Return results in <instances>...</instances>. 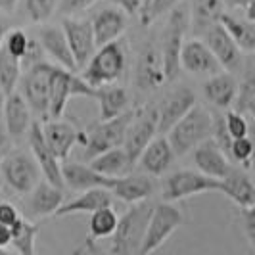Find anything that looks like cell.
I'll return each mask as SVG.
<instances>
[{
	"label": "cell",
	"mask_w": 255,
	"mask_h": 255,
	"mask_svg": "<svg viewBox=\"0 0 255 255\" xmlns=\"http://www.w3.org/2000/svg\"><path fill=\"white\" fill-rule=\"evenodd\" d=\"M153 202L142 200L128 207L127 211L117 219V227L112 234V248L114 255H138L142 238L152 215Z\"/></svg>",
	"instance_id": "cell-1"
},
{
	"label": "cell",
	"mask_w": 255,
	"mask_h": 255,
	"mask_svg": "<svg viewBox=\"0 0 255 255\" xmlns=\"http://www.w3.org/2000/svg\"><path fill=\"white\" fill-rule=\"evenodd\" d=\"M165 134L175 152V157L186 155L200 142H204L213 134V114L194 104Z\"/></svg>",
	"instance_id": "cell-2"
},
{
	"label": "cell",
	"mask_w": 255,
	"mask_h": 255,
	"mask_svg": "<svg viewBox=\"0 0 255 255\" xmlns=\"http://www.w3.org/2000/svg\"><path fill=\"white\" fill-rule=\"evenodd\" d=\"M127 67V52L123 42L117 38L108 44L98 46L94 54L90 56L87 65L81 69V77L89 83L90 87H104V85H112L119 77L123 75Z\"/></svg>",
	"instance_id": "cell-3"
},
{
	"label": "cell",
	"mask_w": 255,
	"mask_h": 255,
	"mask_svg": "<svg viewBox=\"0 0 255 255\" xmlns=\"http://www.w3.org/2000/svg\"><path fill=\"white\" fill-rule=\"evenodd\" d=\"M134 115V108L127 112L115 115L112 119H100L98 125L90 128L87 134H79V142L83 144V159H92L94 155L106 152L110 148H117V146H123L125 140V132Z\"/></svg>",
	"instance_id": "cell-4"
},
{
	"label": "cell",
	"mask_w": 255,
	"mask_h": 255,
	"mask_svg": "<svg viewBox=\"0 0 255 255\" xmlns=\"http://www.w3.org/2000/svg\"><path fill=\"white\" fill-rule=\"evenodd\" d=\"M0 177L12 192L25 196L40 180L42 173L33 153L19 148H10L0 155Z\"/></svg>",
	"instance_id": "cell-5"
},
{
	"label": "cell",
	"mask_w": 255,
	"mask_h": 255,
	"mask_svg": "<svg viewBox=\"0 0 255 255\" xmlns=\"http://www.w3.org/2000/svg\"><path fill=\"white\" fill-rule=\"evenodd\" d=\"M167 13H169V17H167V25L163 31V38H161L163 42H161L159 50H161V60H163L165 81H175L180 69V48H182L186 33L190 29V10L179 2Z\"/></svg>",
	"instance_id": "cell-6"
},
{
	"label": "cell",
	"mask_w": 255,
	"mask_h": 255,
	"mask_svg": "<svg viewBox=\"0 0 255 255\" xmlns=\"http://www.w3.org/2000/svg\"><path fill=\"white\" fill-rule=\"evenodd\" d=\"M50 69L52 64L40 60L37 64L29 65L19 77V94L25 98L31 108V114L40 117V121L50 119L48 106H50Z\"/></svg>",
	"instance_id": "cell-7"
},
{
	"label": "cell",
	"mask_w": 255,
	"mask_h": 255,
	"mask_svg": "<svg viewBox=\"0 0 255 255\" xmlns=\"http://www.w3.org/2000/svg\"><path fill=\"white\" fill-rule=\"evenodd\" d=\"M73 96L92 98V96H94V87H90L83 77L77 75V71H69V69L62 67V65L52 64L48 117H50V119L62 117L65 112V108H67V102H69Z\"/></svg>",
	"instance_id": "cell-8"
},
{
	"label": "cell",
	"mask_w": 255,
	"mask_h": 255,
	"mask_svg": "<svg viewBox=\"0 0 255 255\" xmlns=\"http://www.w3.org/2000/svg\"><path fill=\"white\" fill-rule=\"evenodd\" d=\"M180 225H182V213L171 202L153 204L152 215H150L148 227L144 232L138 255H148L159 250Z\"/></svg>",
	"instance_id": "cell-9"
},
{
	"label": "cell",
	"mask_w": 255,
	"mask_h": 255,
	"mask_svg": "<svg viewBox=\"0 0 255 255\" xmlns=\"http://www.w3.org/2000/svg\"><path fill=\"white\" fill-rule=\"evenodd\" d=\"M221 180L207 177L200 171H175L163 179L161 196L165 202H179L204 192H219Z\"/></svg>",
	"instance_id": "cell-10"
},
{
	"label": "cell",
	"mask_w": 255,
	"mask_h": 255,
	"mask_svg": "<svg viewBox=\"0 0 255 255\" xmlns=\"http://www.w3.org/2000/svg\"><path fill=\"white\" fill-rule=\"evenodd\" d=\"M155 134H157V104L134 108V115L128 123L123 140V148L132 163H136L140 152Z\"/></svg>",
	"instance_id": "cell-11"
},
{
	"label": "cell",
	"mask_w": 255,
	"mask_h": 255,
	"mask_svg": "<svg viewBox=\"0 0 255 255\" xmlns=\"http://www.w3.org/2000/svg\"><path fill=\"white\" fill-rule=\"evenodd\" d=\"M202 40L207 44V48L213 52L215 60L223 69H227L229 73H238L244 69V50L232 40L229 33L225 31V27L221 23L207 27L204 33L200 35Z\"/></svg>",
	"instance_id": "cell-12"
},
{
	"label": "cell",
	"mask_w": 255,
	"mask_h": 255,
	"mask_svg": "<svg viewBox=\"0 0 255 255\" xmlns=\"http://www.w3.org/2000/svg\"><path fill=\"white\" fill-rule=\"evenodd\" d=\"M134 83L140 92H153L165 83L161 50L153 40H146L138 50Z\"/></svg>",
	"instance_id": "cell-13"
},
{
	"label": "cell",
	"mask_w": 255,
	"mask_h": 255,
	"mask_svg": "<svg viewBox=\"0 0 255 255\" xmlns=\"http://www.w3.org/2000/svg\"><path fill=\"white\" fill-rule=\"evenodd\" d=\"M62 204H64V188H58L46 179H40L25 194L23 217L31 219V221L48 217V215H54L56 209Z\"/></svg>",
	"instance_id": "cell-14"
},
{
	"label": "cell",
	"mask_w": 255,
	"mask_h": 255,
	"mask_svg": "<svg viewBox=\"0 0 255 255\" xmlns=\"http://www.w3.org/2000/svg\"><path fill=\"white\" fill-rule=\"evenodd\" d=\"M62 29H64V35L67 38V44L71 48V54L75 58L77 67L81 71L96 50L90 19H77L73 15H65L64 21H62Z\"/></svg>",
	"instance_id": "cell-15"
},
{
	"label": "cell",
	"mask_w": 255,
	"mask_h": 255,
	"mask_svg": "<svg viewBox=\"0 0 255 255\" xmlns=\"http://www.w3.org/2000/svg\"><path fill=\"white\" fill-rule=\"evenodd\" d=\"M27 142H29V148L31 153L35 155L38 167H40V173H42V179H46L48 182H52L54 186L58 188H64V180H62V163L60 159L56 157V153L50 150V146L46 144L44 136H42V128H40V121L31 123L29 132H27Z\"/></svg>",
	"instance_id": "cell-16"
},
{
	"label": "cell",
	"mask_w": 255,
	"mask_h": 255,
	"mask_svg": "<svg viewBox=\"0 0 255 255\" xmlns=\"http://www.w3.org/2000/svg\"><path fill=\"white\" fill-rule=\"evenodd\" d=\"M194 104H196V94L192 89L180 85L171 90L165 98L157 104V134H165Z\"/></svg>",
	"instance_id": "cell-17"
},
{
	"label": "cell",
	"mask_w": 255,
	"mask_h": 255,
	"mask_svg": "<svg viewBox=\"0 0 255 255\" xmlns=\"http://www.w3.org/2000/svg\"><path fill=\"white\" fill-rule=\"evenodd\" d=\"M180 69L188 71L192 75H215L223 71V67L215 60L213 52L207 48L202 38H192L182 44L179 56Z\"/></svg>",
	"instance_id": "cell-18"
},
{
	"label": "cell",
	"mask_w": 255,
	"mask_h": 255,
	"mask_svg": "<svg viewBox=\"0 0 255 255\" xmlns=\"http://www.w3.org/2000/svg\"><path fill=\"white\" fill-rule=\"evenodd\" d=\"M127 13L123 12L119 6H106L102 10H98L90 19L96 48L112 42V40H117L127 31Z\"/></svg>",
	"instance_id": "cell-19"
},
{
	"label": "cell",
	"mask_w": 255,
	"mask_h": 255,
	"mask_svg": "<svg viewBox=\"0 0 255 255\" xmlns=\"http://www.w3.org/2000/svg\"><path fill=\"white\" fill-rule=\"evenodd\" d=\"M108 190L112 192L114 198L125 204H136V202L152 198L155 184L152 177L146 173H127L123 177H115L110 180Z\"/></svg>",
	"instance_id": "cell-20"
},
{
	"label": "cell",
	"mask_w": 255,
	"mask_h": 255,
	"mask_svg": "<svg viewBox=\"0 0 255 255\" xmlns=\"http://www.w3.org/2000/svg\"><path fill=\"white\" fill-rule=\"evenodd\" d=\"M173 159H175V152L167 140V136L165 134H155L140 152L136 163L140 165L142 173H146L150 177H161L171 167Z\"/></svg>",
	"instance_id": "cell-21"
},
{
	"label": "cell",
	"mask_w": 255,
	"mask_h": 255,
	"mask_svg": "<svg viewBox=\"0 0 255 255\" xmlns=\"http://www.w3.org/2000/svg\"><path fill=\"white\" fill-rule=\"evenodd\" d=\"M4 117H6V127H8L12 142L25 138L29 127L33 123V114L25 98L17 90L4 94Z\"/></svg>",
	"instance_id": "cell-22"
},
{
	"label": "cell",
	"mask_w": 255,
	"mask_h": 255,
	"mask_svg": "<svg viewBox=\"0 0 255 255\" xmlns=\"http://www.w3.org/2000/svg\"><path fill=\"white\" fill-rule=\"evenodd\" d=\"M219 192H223L227 198H230L240 209L244 207H254L255 205V186L252 177L248 175V169L240 167H230V171L221 179Z\"/></svg>",
	"instance_id": "cell-23"
},
{
	"label": "cell",
	"mask_w": 255,
	"mask_h": 255,
	"mask_svg": "<svg viewBox=\"0 0 255 255\" xmlns=\"http://www.w3.org/2000/svg\"><path fill=\"white\" fill-rule=\"evenodd\" d=\"M194 163H196L200 173L219 180L223 179L230 171V167L234 165V163H230V159L225 155V152L219 148V144L211 136L205 138L204 142H200L194 148Z\"/></svg>",
	"instance_id": "cell-24"
},
{
	"label": "cell",
	"mask_w": 255,
	"mask_h": 255,
	"mask_svg": "<svg viewBox=\"0 0 255 255\" xmlns=\"http://www.w3.org/2000/svg\"><path fill=\"white\" fill-rule=\"evenodd\" d=\"M40 128H42V136H44L46 144L50 146V150L56 153V157L60 161H64L65 157L69 155L73 146L79 142V134H81L71 123L62 121L60 117L42 121Z\"/></svg>",
	"instance_id": "cell-25"
},
{
	"label": "cell",
	"mask_w": 255,
	"mask_h": 255,
	"mask_svg": "<svg viewBox=\"0 0 255 255\" xmlns=\"http://www.w3.org/2000/svg\"><path fill=\"white\" fill-rule=\"evenodd\" d=\"M38 44H40L42 52L48 54L58 65H62L69 71H79L62 27L44 25L38 31Z\"/></svg>",
	"instance_id": "cell-26"
},
{
	"label": "cell",
	"mask_w": 255,
	"mask_h": 255,
	"mask_svg": "<svg viewBox=\"0 0 255 255\" xmlns=\"http://www.w3.org/2000/svg\"><path fill=\"white\" fill-rule=\"evenodd\" d=\"M62 180H64V188H71V190L83 192L89 190V188H98L104 186L108 188L110 186V180L108 177L100 175L98 171H94L90 165L85 163H79V161H65L62 163Z\"/></svg>",
	"instance_id": "cell-27"
},
{
	"label": "cell",
	"mask_w": 255,
	"mask_h": 255,
	"mask_svg": "<svg viewBox=\"0 0 255 255\" xmlns=\"http://www.w3.org/2000/svg\"><path fill=\"white\" fill-rule=\"evenodd\" d=\"M238 90V81L234 73L219 71L215 75H209V79L204 83V96L205 100L215 106L217 110H229L232 108L234 96Z\"/></svg>",
	"instance_id": "cell-28"
},
{
	"label": "cell",
	"mask_w": 255,
	"mask_h": 255,
	"mask_svg": "<svg viewBox=\"0 0 255 255\" xmlns=\"http://www.w3.org/2000/svg\"><path fill=\"white\" fill-rule=\"evenodd\" d=\"M106 205H114V196L108 188L98 186V188L83 190V194H79L75 200L64 202L56 209L54 215L64 217V215H75V213H92Z\"/></svg>",
	"instance_id": "cell-29"
},
{
	"label": "cell",
	"mask_w": 255,
	"mask_h": 255,
	"mask_svg": "<svg viewBox=\"0 0 255 255\" xmlns=\"http://www.w3.org/2000/svg\"><path fill=\"white\" fill-rule=\"evenodd\" d=\"M89 165L104 177L115 179V177H123V175L130 173L134 163L130 161L125 148L117 146V148H110L106 152L94 155L92 159H89Z\"/></svg>",
	"instance_id": "cell-30"
},
{
	"label": "cell",
	"mask_w": 255,
	"mask_h": 255,
	"mask_svg": "<svg viewBox=\"0 0 255 255\" xmlns=\"http://www.w3.org/2000/svg\"><path fill=\"white\" fill-rule=\"evenodd\" d=\"M100 106V119H112L115 115L123 114L128 110V92L125 87H96L92 96Z\"/></svg>",
	"instance_id": "cell-31"
},
{
	"label": "cell",
	"mask_w": 255,
	"mask_h": 255,
	"mask_svg": "<svg viewBox=\"0 0 255 255\" xmlns=\"http://www.w3.org/2000/svg\"><path fill=\"white\" fill-rule=\"evenodd\" d=\"M219 23L225 27V31L244 52L252 54L255 50V21L248 19V17H238V15H232L229 12H223L219 17Z\"/></svg>",
	"instance_id": "cell-32"
},
{
	"label": "cell",
	"mask_w": 255,
	"mask_h": 255,
	"mask_svg": "<svg viewBox=\"0 0 255 255\" xmlns=\"http://www.w3.org/2000/svg\"><path fill=\"white\" fill-rule=\"evenodd\" d=\"M117 213H115L114 205H106L96 211L90 213V223H89V238L85 244V250L90 252L94 250V242L102 240V238H110L114 234L115 227H117Z\"/></svg>",
	"instance_id": "cell-33"
},
{
	"label": "cell",
	"mask_w": 255,
	"mask_h": 255,
	"mask_svg": "<svg viewBox=\"0 0 255 255\" xmlns=\"http://www.w3.org/2000/svg\"><path fill=\"white\" fill-rule=\"evenodd\" d=\"M190 12V27L196 35H202L207 27L219 23L221 13L225 12V0H194Z\"/></svg>",
	"instance_id": "cell-34"
},
{
	"label": "cell",
	"mask_w": 255,
	"mask_h": 255,
	"mask_svg": "<svg viewBox=\"0 0 255 255\" xmlns=\"http://www.w3.org/2000/svg\"><path fill=\"white\" fill-rule=\"evenodd\" d=\"M38 232H40V227H38L37 223L21 215L12 225V242L10 244L15 248L17 254L35 255V252H37L35 242H37Z\"/></svg>",
	"instance_id": "cell-35"
},
{
	"label": "cell",
	"mask_w": 255,
	"mask_h": 255,
	"mask_svg": "<svg viewBox=\"0 0 255 255\" xmlns=\"http://www.w3.org/2000/svg\"><path fill=\"white\" fill-rule=\"evenodd\" d=\"M21 71H23L21 60L15 58L0 44V90H2V94H8L17 89Z\"/></svg>",
	"instance_id": "cell-36"
},
{
	"label": "cell",
	"mask_w": 255,
	"mask_h": 255,
	"mask_svg": "<svg viewBox=\"0 0 255 255\" xmlns=\"http://www.w3.org/2000/svg\"><path fill=\"white\" fill-rule=\"evenodd\" d=\"M234 112L246 115V117H254L255 112V77H254V67H248V75L240 83V87L236 90L234 102H232Z\"/></svg>",
	"instance_id": "cell-37"
},
{
	"label": "cell",
	"mask_w": 255,
	"mask_h": 255,
	"mask_svg": "<svg viewBox=\"0 0 255 255\" xmlns=\"http://www.w3.org/2000/svg\"><path fill=\"white\" fill-rule=\"evenodd\" d=\"M23 4L33 23H46L58 10V0H23Z\"/></svg>",
	"instance_id": "cell-38"
},
{
	"label": "cell",
	"mask_w": 255,
	"mask_h": 255,
	"mask_svg": "<svg viewBox=\"0 0 255 255\" xmlns=\"http://www.w3.org/2000/svg\"><path fill=\"white\" fill-rule=\"evenodd\" d=\"M252 155H254V142L250 136H240L230 140V161L240 163L244 169L252 167Z\"/></svg>",
	"instance_id": "cell-39"
},
{
	"label": "cell",
	"mask_w": 255,
	"mask_h": 255,
	"mask_svg": "<svg viewBox=\"0 0 255 255\" xmlns=\"http://www.w3.org/2000/svg\"><path fill=\"white\" fill-rule=\"evenodd\" d=\"M2 46L10 52V54H13L15 58L21 60L25 56L27 48H29V37H27L25 31H21V29H10L4 35Z\"/></svg>",
	"instance_id": "cell-40"
},
{
	"label": "cell",
	"mask_w": 255,
	"mask_h": 255,
	"mask_svg": "<svg viewBox=\"0 0 255 255\" xmlns=\"http://www.w3.org/2000/svg\"><path fill=\"white\" fill-rule=\"evenodd\" d=\"M223 121H225V128H227L230 138H240V136L250 134V123H248L246 115L232 110L227 115H223Z\"/></svg>",
	"instance_id": "cell-41"
},
{
	"label": "cell",
	"mask_w": 255,
	"mask_h": 255,
	"mask_svg": "<svg viewBox=\"0 0 255 255\" xmlns=\"http://www.w3.org/2000/svg\"><path fill=\"white\" fill-rule=\"evenodd\" d=\"M180 0H150L148 8L140 13L142 25H150L152 21H155L157 17H161L163 13H167L169 10H173Z\"/></svg>",
	"instance_id": "cell-42"
},
{
	"label": "cell",
	"mask_w": 255,
	"mask_h": 255,
	"mask_svg": "<svg viewBox=\"0 0 255 255\" xmlns=\"http://www.w3.org/2000/svg\"><path fill=\"white\" fill-rule=\"evenodd\" d=\"M98 0H58V10L62 15H75L79 12L89 10Z\"/></svg>",
	"instance_id": "cell-43"
},
{
	"label": "cell",
	"mask_w": 255,
	"mask_h": 255,
	"mask_svg": "<svg viewBox=\"0 0 255 255\" xmlns=\"http://www.w3.org/2000/svg\"><path fill=\"white\" fill-rule=\"evenodd\" d=\"M242 229L252 248H255V205L242 209Z\"/></svg>",
	"instance_id": "cell-44"
},
{
	"label": "cell",
	"mask_w": 255,
	"mask_h": 255,
	"mask_svg": "<svg viewBox=\"0 0 255 255\" xmlns=\"http://www.w3.org/2000/svg\"><path fill=\"white\" fill-rule=\"evenodd\" d=\"M12 138H10V132L6 127V117H4V94L0 90V155L4 152H8L12 148Z\"/></svg>",
	"instance_id": "cell-45"
},
{
	"label": "cell",
	"mask_w": 255,
	"mask_h": 255,
	"mask_svg": "<svg viewBox=\"0 0 255 255\" xmlns=\"http://www.w3.org/2000/svg\"><path fill=\"white\" fill-rule=\"evenodd\" d=\"M19 217H21V213L15 205L10 204V202H0V223L12 227Z\"/></svg>",
	"instance_id": "cell-46"
},
{
	"label": "cell",
	"mask_w": 255,
	"mask_h": 255,
	"mask_svg": "<svg viewBox=\"0 0 255 255\" xmlns=\"http://www.w3.org/2000/svg\"><path fill=\"white\" fill-rule=\"evenodd\" d=\"M254 2L255 0H225V6L229 8H240L246 12V17L255 21V13H254Z\"/></svg>",
	"instance_id": "cell-47"
},
{
	"label": "cell",
	"mask_w": 255,
	"mask_h": 255,
	"mask_svg": "<svg viewBox=\"0 0 255 255\" xmlns=\"http://www.w3.org/2000/svg\"><path fill=\"white\" fill-rule=\"evenodd\" d=\"M115 6H119L127 15H132V13L140 12L142 0H112Z\"/></svg>",
	"instance_id": "cell-48"
},
{
	"label": "cell",
	"mask_w": 255,
	"mask_h": 255,
	"mask_svg": "<svg viewBox=\"0 0 255 255\" xmlns=\"http://www.w3.org/2000/svg\"><path fill=\"white\" fill-rule=\"evenodd\" d=\"M12 242V227L0 223V248L6 250V246H10Z\"/></svg>",
	"instance_id": "cell-49"
},
{
	"label": "cell",
	"mask_w": 255,
	"mask_h": 255,
	"mask_svg": "<svg viewBox=\"0 0 255 255\" xmlns=\"http://www.w3.org/2000/svg\"><path fill=\"white\" fill-rule=\"evenodd\" d=\"M10 31V19L4 15V12H0V44L4 40V35Z\"/></svg>",
	"instance_id": "cell-50"
},
{
	"label": "cell",
	"mask_w": 255,
	"mask_h": 255,
	"mask_svg": "<svg viewBox=\"0 0 255 255\" xmlns=\"http://www.w3.org/2000/svg\"><path fill=\"white\" fill-rule=\"evenodd\" d=\"M15 4H17V0H0V12L12 13L15 10Z\"/></svg>",
	"instance_id": "cell-51"
},
{
	"label": "cell",
	"mask_w": 255,
	"mask_h": 255,
	"mask_svg": "<svg viewBox=\"0 0 255 255\" xmlns=\"http://www.w3.org/2000/svg\"><path fill=\"white\" fill-rule=\"evenodd\" d=\"M148 4H150V0H142V6H140V12H138V15H140V13L144 12L146 8H148Z\"/></svg>",
	"instance_id": "cell-52"
},
{
	"label": "cell",
	"mask_w": 255,
	"mask_h": 255,
	"mask_svg": "<svg viewBox=\"0 0 255 255\" xmlns=\"http://www.w3.org/2000/svg\"><path fill=\"white\" fill-rule=\"evenodd\" d=\"M0 255H4V250H2V248H0Z\"/></svg>",
	"instance_id": "cell-53"
},
{
	"label": "cell",
	"mask_w": 255,
	"mask_h": 255,
	"mask_svg": "<svg viewBox=\"0 0 255 255\" xmlns=\"http://www.w3.org/2000/svg\"><path fill=\"white\" fill-rule=\"evenodd\" d=\"M0 188H2V177H0Z\"/></svg>",
	"instance_id": "cell-54"
}]
</instances>
